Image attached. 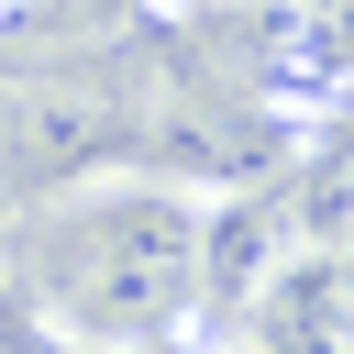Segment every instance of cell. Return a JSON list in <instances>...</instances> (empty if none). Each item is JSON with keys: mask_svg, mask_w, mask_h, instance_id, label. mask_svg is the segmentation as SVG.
<instances>
[{"mask_svg": "<svg viewBox=\"0 0 354 354\" xmlns=\"http://www.w3.org/2000/svg\"><path fill=\"white\" fill-rule=\"evenodd\" d=\"M144 155V111L111 77H0V199H66L88 177H122Z\"/></svg>", "mask_w": 354, "mask_h": 354, "instance_id": "obj_2", "label": "cell"}, {"mask_svg": "<svg viewBox=\"0 0 354 354\" xmlns=\"http://www.w3.org/2000/svg\"><path fill=\"white\" fill-rule=\"evenodd\" d=\"M210 188L188 177H88L22 210V288L88 354H155L199 321Z\"/></svg>", "mask_w": 354, "mask_h": 354, "instance_id": "obj_1", "label": "cell"}, {"mask_svg": "<svg viewBox=\"0 0 354 354\" xmlns=\"http://www.w3.org/2000/svg\"><path fill=\"white\" fill-rule=\"evenodd\" d=\"M232 343H254V354H354V266H343V243H288V266L254 288Z\"/></svg>", "mask_w": 354, "mask_h": 354, "instance_id": "obj_3", "label": "cell"}, {"mask_svg": "<svg viewBox=\"0 0 354 354\" xmlns=\"http://www.w3.org/2000/svg\"><path fill=\"white\" fill-rule=\"evenodd\" d=\"M288 210L277 199H232V188H210V243H199V321H221V332H243V310H254V288L288 266Z\"/></svg>", "mask_w": 354, "mask_h": 354, "instance_id": "obj_4", "label": "cell"}, {"mask_svg": "<svg viewBox=\"0 0 354 354\" xmlns=\"http://www.w3.org/2000/svg\"><path fill=\"white\" fill-rule=\"evenodd\" d=\"M0 354H44V343H11V332H0Z\"/></svg>", "mask_w": 354, "mask_h": 354, "instance_id": "obj_5", "label": "cell"}, {"mask_svg": "<svg viewBox=\"0 0 354 354\" xmlns=\"http://www.w3.org/2000/svg\"><path fill=\"white\" fill-rule=\"evenodd\" d=\"M11 11H22V0H0V22H11Z\"/></svg>", "mask_w": 354, "mask_h": 354, "instance_id": "obj_6", "label": "cell"}, {"mask_svg": "<svg viewBox=\"0 0 354 354\" xmlns=\"http://www.w3.org/2000/svg\"><path fill=\"white\" fill-rule=\"evenodd\" d=\"M77 354H88V343H77Z\"/></svg>", "mask_w": 354, "mask_h": 354, "instance_id": "obj_7", "label": "cell"}]
</instances>
